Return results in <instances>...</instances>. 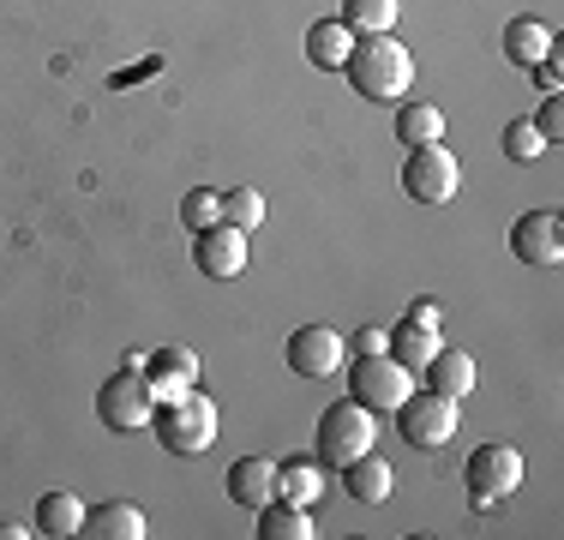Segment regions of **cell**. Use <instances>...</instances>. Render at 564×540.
Returning <instances> with one entry per match:
<instances>
[{"label":"cell","instance_id":"cell-23","mask_svg":"<svg viewBox=\"0 0 564 540\" xmlns=\"http://www.w3.org/2000/svg\"><path fill=\"white\" fill-rule=\"evenodd\" d=\"M384 348H391V360H402V367L421 378V367L433 360V348H438V331H426V324H397Z\"/></svg>","mask_w":564,"mask_h":540},{"label":"cell","instance_id":"cell-27","mask_svg":"<svg viewBox=\"0 0 564 540\" xmlns=\"http://www.w3.org/2000/svg\"><path fill=\"white\" fill-rule=\"evenodd\" d=\"M541 151H546V139L534 132V120H510L505 127V156L510 162H534Z\"/></svg>","mask_w":564,"mask_h":540},{"label":"cell","instance_id":"cell-30","mask_svg":"<svg viewBox=\"0 0 564 540\" xmlns=\"http://www.w3.org/2000/svg\"><path fill=\"white\" fill-rule=\"evenodd\" d=\"M534 78H541V90L553 97V90H558V54H546V61H534Z\"/></svg>","mask_w":564,"mask_h":540},{"label":"cell","instance_id":"cell-10","mask_svg":"<svg viewBox=\"0 0 564 540\" xmlns=\"http://www.w3.org/2000/svg\"><path fill=\"white\" fill-rule=\"evenodd\" d=\"M193 264L205 270L210 282H235L240 270H247V235L228 228V223L198 228V235H193Z\"/></svg>","mask_w":564,"mask_h":540},{"label":"cell","instance_id":"cell-19","mask_svg":"<svg viewBox=\"0 0 564 540\" xmlns=\"http://www.w3.org/2000/svg\"><path fill=\"white\" fill-rule=\"evenodd\" d=\"M85 534H97V540H144V510L127 505V498H109V505L85 510Z\"/></svg>","mask_w":564,"mask_h":540},{"label":"cell","instance_id":"cell-3","mask_svg":"<svg viewBox=\"0 0 564 540\" xmlns=\"http://www.w3.org/2000/svg\"><path fill=\"white\" fill-rule=\"evenodd\" d=\"M372 444H379V414L360 409L355 397L318 414V463H325V468L355 463V456H367V451H372Z\"/></svg>","mask_w":564,"mask_h":540},{"label":"cell","instance_id":"cell-32","mask_svg":"<svg viewBox=\"0 0 564 540\" xmlns=\"http://www.w3.org/2000/svg\"><path fill=\"white\" fill-rule=\"evenodd\" d=\"M36 529H24V522H0V540H31Z\"/></svg>","mask_w":564,"mask_h":540},{"label":"cell","instance_id":"cell-9","mask_svg":"<svg viewBox=\"0 0 564 540\" xmlns=\"http://www.w3.org/2000/svg\"><path fill=\"white\" fill-rule=\"evenodd\" d=\"M282 355H289V372H301V378H337V367L348 360V343L330 324H301Z\"/></svg>","mask_w":564,"mask_h":540},{"label":"cell","instance_id":"cell-31","mask_svg":"<svg viewBox=\"0 0 564 540\" xmlns=\"http://www.w3.org/2000/svg\"><path fill=\"white\" fill-rule=\"evenodd\" d=\"M409 324H426V331H438V301H414V306H409Z\"/></svg>","mask_w":564,"mask_h":540},{"label":"cell","instance_id":"cell-25","mask_svg":"<svg viewBox=\"0 0 564 540\" xmlns=\"http://www.w3.org/2000/svg\"><path fill=\"white\" fill-rule=\"evenodd\" d=\"M223 223L240 228V235H252V228L264 223V193H252V186H235V193H223Z\"/></svg>","mask_w":564,"mask_h":540},{"label":"cell","instance_id":"cell-12","mask_svg":"<svg viewBox=\"0 0 564 540\" xmlns=\"http://www.w3.org/2000/svg\"><path fill=\"white\" fill-rule=\"evenodd\" d=\"M421 378H426V390H438V397L463 402L468 390L480 385V367H475V355H468V348H445V343H438L433 360L421 367Z\"/></svg>","mask_w":564,"mask_h":540},{"label":"cell","instance_id":"cell-29","mask_svg":"<svg viewBox=\"0 0 564 540\" xmlns=\"http://www.w3.org/2000/svg\"><path fill=\"white\" fill-rule=\"evenodd\" d=\"M384 343H391V336H384L379 324H367V331H355V355H384Z\"/></svg>","mask_w":564,"mask_h":540},{"label":"cell","instance_id":"cell-14","mask_svg":"<svg viewBox=\"0 0 564 540\" xmlns=\"http://www.w3.org/2000/svg\"><path fill=\"white\" fill-rule=\"evenodd\" d=\"M228 498H235L240 510H264L276 498V463L271 456H240L235 468H228Z\"/></svg>","mask_w":564,"mask_h":540},{"label":"cell","instance_id":"cell-7","mask_svg":"<svg viewBox=\"0 0 564 540\" xmlns=\"http://www.w3.org/2000/svg\"><path fill=\"white\" fill-rule=\"evenodd\" d=\"M397 432L414 451H438L456 432V402L438 397V390H409V397L397 402Z\"/></svg>","mask_w":564,"mask_h":540},{"label":"cell","instance_id":"cell-17","mask_svg":"<svg viewBox=\"0 0 564 540\" xmlns=\"http://www.w3.org/2000/svg\"><path fill=\"white\" fill-rule=\"evenodd\" d=\"M36 534L48 540H66V534H85V498L78 493H43L36 498Z\"/></svg>","mask_w":564,"mask_h":540},{"label":"cell","instance_id":"cell-21","mask_svg":"<svg viewBox=\"0 0 564 540\" xmlns=\"http://www.w3.org/2000/svg\"><path fill=\"white\" fill-rule=\"evenodd\" d=\"M313 510L306 505H289V498H271L259 510V540H313Z\"/></svg>","mask_w":564,"mask_h":540},{"label":"cell","instance_id":"cell-26","mask_svg":"<svg viewBox=\"0 0 564 540\" xmlns=\"http://www.w3.org/2000/svg\"><path fill=\"white\" fill-rule=\"evenodd\" d=\"M181 223L193 228V235H198V228H217V223H223V193H217V186H198V193H186V198H181Z\"/></svg>","mask_w":564,"mask_h":540},{"label":"cell","instance_id":"cell-6","mask_svg":"<svg viewBox=\"0 0 564 540\" xmlns=\"http://www.w3.org/2000/svg\"><path fill=\"white\" fill-rule=\"evenodd\" d=\"M151 414H156V397H151V385H144L139 367L115 372L109 385L97 390V421L109 432H144V426H151Z\"/></svg>","mask_w":564,"mask_h":540},{"label":"cell","instance_id":"cell-4","mask_svg":"<svg viewBox=\"0 0 564 540\" xmlns=\"http://www.w3.org/2000/svg\"><path fill=\"white\" fill-rule=\"evenodd\" d=\"M409 390H414V372L391 355H355V367H348V397L372 414H397V402Z\"/></svg>","mask_w":564,"mask_h":540},{"label":"cell","instance_id":"cell-18","mask_svg":"<svg viewBox=\"0 0 564 540\" xmlns=\"http://www.w3.org/2000/svg\"><path fill=\"white\" fill-rule=\"evenodd\" d=\"M348 48H355V31H348L343 19H318L313 31H306V61H313L318 73H343Z\"/></svg>","mask_w":564,"mask_h":540},{"label":"cell","instance_id":"cell-22","mask_svg":"<svg viewBox=\"0 0 564 540\" xmlns=\"http://www.w3.org/2000/svg\"><path fill=\"white\" fill-rule=\"evenodd\" d=\"M445 139V115H438L433 102H402L397 108V144H438Z\"/></svg>","mask_w":564,"mask_h":540},{"label":"cell","instance_id":"cell-20","mask_svg":"<svg viewBox=\"0 0 564 540\" xmlns=\"http://www.w3.org/2000/svg\"><path fill=\"white\" fill-rule=\"evenodd\" d=\"M546 54H553V31H546L541 19H510L505 24V61L510 66H522V73H529V66L546 61Z\"/></svg>","mask_w":564,"mask_h":540},{"label":"cell","instance_id":"cell-1","mask_svg":"<svg viewBox=\"0 0 564 540\" xmlns=\"http://www.w3.org/2000/svg\"><path fill=\"white\" fill-rule=\"evenodd\" d=\"M343 73H348V85H355V97L402 102V97H409V85H414V54L402 48L391 31H384V36H360V43L348 48Z\"/></svg>","mask_w":564,"mask_h":540},{"label":"cell","instance_id":"cell-16","mask_svg":"<svg viewBox=\"0 0 564 540\" xmlns=\"http://www.w3.org/2000/svg\"><path fill=\"white\" fill-rule=\"evenodd\" d=\"M325 475H330V468L318 463V456H289V463H276V498L313 510V498L325 493Z\"/></svg>","mask_w":564,"mask_h":540},{"label":"cell","instance_id":"cell-28","mask_svg":"<svg viewBox=\"0 0 564 540\" xmlns=\"http://www.w3.org/2000/svg\"><path fill=\"white\" fill-rule=\"evenodd\" d=\"M534 132H541L546 144H558V139H564V102H558V90L541 102V115H534Z\"/></svg>","mask_w":564,"mask_h":540},{"label":"cell","instance_id":"cell-11","mask_svg":"<svg viewBox=\"0 0 564 540\" xmlns=\"http://www.w3.org/2000/svg\"><path fill=\"white\" fill-rule=\"evenodd\" d=\"M510 252L522 264H558L564 259V223L558 210H529L510 223Z\"/></svg>","mask_w":564,"mask_h":540},{"label":"cell","instance_id":"cell-15","mask_svg":"<svg viewBox=\"0 0 564 540\" xmlns=\"http://www.w3.org/2000/svg\"><path fill=\"white\" fill-rule=\"evenodd\" d=\"M337 475H343V486H348V498H355V505H384V498H391V486H397L391 463H384L379 451H367V456H355V463H343Z\"/></svg>","mask_w":564,"mask_h":540},{"label":"cell","instance_id":"cell-13","mask_svg":"<svg viewBox=\"0 0 564 540\" xmlns=\"http://www.w3.org/2000/svg\"><path fill=\"white\" fill-rule=\"evenodd\" d=\"M144 385H151L156 402L186 397V390L198 385V355H186V348H163V355H151V360H144Z\"/></svg>","mask_w":564,"mask_h":540},{"label":"cell","instance_id":"cell-8","mask_svg":"<svg viewBox=\"0 0 564 540\" xmlns=\"http://www.w3.org/2000/svg\"><path fill=\"white\" fill-rule=\"evenodd\" d=\"M463 480H468V498L487 510V505H499V498H510L522 486V456L510 451V444H480V451L468 456Z\"/></svg>","mask_w":564,"mask_h":540},{"label":"cell","instance_id":"cell-24","mask_svg":"<svg viewBox=\"0 0 564 540\" xmlns=\"http://www.w3.org/2000/svg\"><path fill=\"white\" fill-rule=\"evenodd\" d=\"M343 24L360 36H384L397 24V0H343Z\"/></svg>","mask_w":564,"mask_h":540},{"label":"cell","instance_id":"cell-2","mask_svg":"<svg viewBox=\"0 0 564 540\" xmlns=\"http://www.w3.org/2000/svg\"><path fill=\"white\" fill-rule=\"evenodd\" d=\"M151 426H156V439H163L169 456H205L210 444H217V402H210L205 390H186V397H174V402H156Z\"/></svg>","mask_w":564,"mask_h":540},{"label":"cell","instance_id":"cell-5","mask_svg":"<svg viewBox=\"0 0 564 540\" xmlns=\"http://www.w3.org/2000/svg\"><path fill=\"white\" fill-rule=\"evenodd\" d=\"M456 186H463V162L445 144H414L409 162H402V193L414 205H451Z\"/></svg>","mask_w":564,"mask_h":540}]
</instances>
